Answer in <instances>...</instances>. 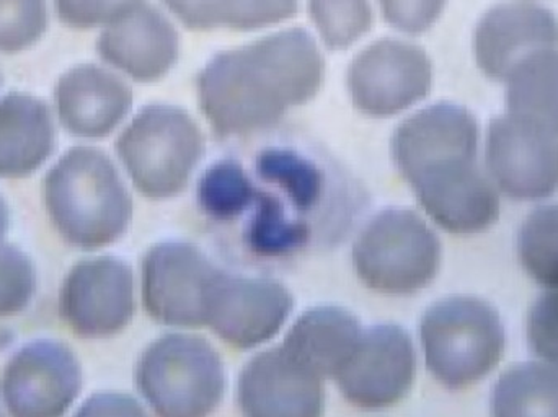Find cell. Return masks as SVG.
<instances>
[{
    "label": "cell",
    "mask_w": 558,
    "mask_h": 417,
    "mask_svg": "<svg viewBox=\"0 0 558 417\" xmlns=\"http://www.w3.org/2000/svg\"><path fill=\"white\" fill-rule=\"evenodd\" d=\"M38 287L36 269L19 246L0 245V317L22 314L32 304Z\"/></svg>",
    "instance_id": "obj_30"
},
{
    "label": "cell",
    "mask_w": 558,
    "mask_h": 417,
    "mask_svg": "<svg viewBox=\"0 0 558 417\" xmlns=\"http://www.w3.org/2000/svg\"><path fill=\"white\" fill-rule=\"evenodd\" d=\"M292 304L288 289L277 281L225 272L213 298L208 327L231 346L251 349L278 333Z\"/></svg>",
    "instance_id": "obj_15"
},
{
    "label": "cell",
    "mask_w": 558,
    "mask_h": 417,
    "mask_svg": "<svg viewBox=\"0 0 558 417\" xmlns=\"http://www.w3.org/2000/svg\"><path fill=\"white\" fill-rule=\"evenodd\" d=\"M146 0H54L59 22L69 28H104L143 5Z\"/></svg>",
    "instance_id": "obj_31"
},
{
    "label": "cell",
    "mask_w": 558,
    "mask_h": 417,
    "mask_svg": "<svg viewBox=\"0 0 558 417\" xmlns=\"http://www.w3.org/2000/svg\"><path fill=\"white\" fill-rule=\"evenodd\" d=\"M432 61L425 49L396 38H380L354 56L347 82L351 101L361 113L393 116L428 97Z\"/></svg>",
    "instance_id": "obj_9"
},
{
    "label": "cell",
    "mask_w": 558,
    "mask_h": 417,
    "mask_svg": "<svg viewBox=\"0 0 558 417\" xmlns=\"http://www.w3.org/2000/svg\"><path fill=\"white\" fill-rule=\"evenodd\" d=\"M518 252L534 281L558 289V205L541 206L526 217L518 236Z\"/></svg>",
    "instance_id": "obj_24"
},
{
    "label": "cell",
    "mask_w": 558,
    "mask_h": 417,
    "mask_svg": "<svg viewBox=\"0 0 558 417\" xmlns=\"http://www.w3.org/2000/svg\"><path fill=\"white\" fill-rule=\"evenodd\" d=\"M82 367L68 344L36 340L15 351L2 377L0 400L19 417L65 415L81 395Z\"/></svg>",
    "instance_id": "obj_10"
},
{
    "label": "cell",
    "mask_w": 558,
    "mask_h": 417,
    "mask_svg": "<svg viewBox=\"0 0 558 417\" xmlns=\"http://www.w3.org/2000/svg\"><path fill=\"white\" fill-rule=\"evenodd\" d=\"M190 29L241 32L278 25L298 15L299 0H163Z\"/></svg>",
    "instance_id": "obj_22"
},
{
    "label": "cell",
    "mask_w": 558,
    "mask_h": 417,
    "mask_svg": "<svg viewBox=\"0 0 558 417\" xmlns=\"http://www.w3.org/2000/svg\"><path fill=\"white\" fill-rule=\"evenodd\" d=\"M320 377L282 346L258 354L239 380V405L247 416L314 417L324 409Z\"/></svg>",
    "instance_id": "obj_17"
},
{
    "label": "cell",
    "mask_w": 558,
    "mask_h": 417,
    "mask_svg": "<svg viewBox=\"0 0 558 417\" xmlns=\"http://www.w3.org/2000/svg\"><path fill=\"white\" fill-rule=\"evenodd\" d=\"M10 226V210L9 206H7L5 199L0 195V245L3 243V238H5L7 232H9Z\"/></svg>",
    "instance_id": "obj_35"
},
{
    "label": "cell",
    "mask_w": 558,
    "mask_h": 417,
    "mask_svg": "<svg viewBox=\"0 0 558 417\" xmlns=\"http://www.w3.org/2000/svg\"><path fill=\"white\" fill-rule=\"evenodd\" d=\"M477 147L474 114L449 101L416 111L392 137L397 169L420 205L459 235L482 232L500 216V199L478 167Z\"/></svg>",
    "instance_id": "obj_2"
},
{
    "label": "cell",
    "mask_w": 558,
    "mask_h": 417,
    "mask_svg": "<svg viewBox=\"0 0 558 417\" xmlns=\"http://www.w3.org/2000/svg\"><path fill=\"white\" fill-rule=\"evenodd\" d=\"M48 28V0H0V52L19 54Z\"/></svg>",
    "instance_id": "obj_29"
},
{
    "label": "cell",
    "mask_w": 558,
    "mask_h": 417,
    "mask_svg": "<svg viewBox=\"0 0 558 417\" xmlns=\"http://www.w3.org/2000/svg\"><path fill=\"white\" fill-rule=\"evenodd\" d=\"M0 87H2V74H0Z\"/></svg>",
    "instance_id": "obj_36"
},
{
    "label": "cell",
    "mask_w": 558,
    "mask_h": 417,
    "mask_svg": "<svg viewBox=\"0 0 558 417\" xmlns=\"http://www.w3.org/2000/svg\"><path fill=\"white\" fill-rule=\"evenodd\" d=\"M527 340L537 357L558 367V289L541 295L531 308Z\"/></svg>",
    "instance_id": "obj_32"
},
{
    "label": "cell",
    "mask_w": 558,
    "mask_h": 417,
    "mask_svg": "<svg viewBox=\"0 0 558 417\" xmlns=\"http://www.w3.org/2000/svg\"><path fill=\"white\" fill-rule=\"evenodd\" d=\"M487 167L510 198H547L558 189V136L510 113L494 118L488 126Z\"/></svg>",
    "instance_id": "obj_12"
},
{
    "label": "cell",
    "mask_w": 558,
    "mask_h": 417,
    "mask_svg": "<svg viewBox=\"0 0 558 417\" xmlns=\"http://www.w3.org/2000/svg\"><path fill=\"white\" fill-rule=\"evenodd\" d=\"M59 314L84 338H108L134 315V275L117 256L84 259L69 271L59 292Z\"/></svg>",
    "instance_id": "obj_11"
},
{
    "label": "cell",
    "mask_w": 558,
    "mask_h": 417,
    "mask_svg": "<svg viewBox=\"0 0 558 417\" xmlns=\"http://www.w3.org/2000/svg\"><path fill=\"white\" fill-rule=\"evenodd\" d=\"M225 272L190 243H159L143 262L144 307L159 323L208 327L213 298Z\"/></svg>",
    "instance_id": "obj_8"
},
{
    "label": "cell",
    "mask_w": 558,
    "mask_h": 417,
    "mask_svg": "<svg viewBox=\"0 0 558 417\" xmlns=\"http://www.w3.org/2000/svg\"><path fill=\"white\" fill-rule=\"evenodd\" d=\"M134 400L123 395H98L88 400L78 415H143Z\"/></svg>",
    "instance_id": "obj_34"
},
{
    "label": "cell",
    "mask_w": 558,
    "mask_h": 417,
    "mask_svg": "<svg viewBox=\"0 0 558 417\" xmlns=\"http://www.w3.org/2000/svg\"><path fill=\"white\" fill-rule=\"evenodd\" d=\"M251 248L262 255H284L302 246L307 238V226L289 219L281 203L274 196L258 198L257 210L248 229Z\"/></svg>",
    "instance_id": "obj_28"
},
{
    "label": "cell",
    "mask_w": 558,
    "mask_h": 417,
    "mask_svg": "<svg viewBox=\"0 0 558 417\" xmlns=\"http://www.w3.org/2000/svg\"><path fill=\"white\" fill-rule=\"evenodd\" d=\"M254 199V186L234 160L216 163L199 182V206L215 219H232Z\"/></svg>",
    "instance_id": "obj_27"
},
{
    "label": "cell",
    "mask_w": 558,
    "mask_h": 417,
    "mask_svg": "<svg viewBox=\"0 0 558 417\" xmlns=\"http://www.w3.org/2000/svg\"><path fill=\"white\" fill-rule=\"evenodd\" d=\"M257 167L258 173L278 185L298 208H314L322 188L314 163L291 150L270 149L258 157Z\"/></svg>",
    "instance_id": "obj_26"
},
{
    "label": "cell",
    "mask_w": 558,
    "mask_h": 417,
    "mask_svg": "<svg viewBox=\"0 0 558 417\" xmlns=\"http://www.w3.org/2000/svg\"><path fill=\"white\" fill-rule=\"evenodd\" d=\"M415 367V351L407 331L397 324H376L363 331L335 380L341 395L354 406L386 408L410 392Z\"/></svg>",
    "instance_id": "obj_13"
},
{
    "label": "cell",
    "mask_w": 558,
    "mask_h": 417,
    "mask_svg": "<svg viewBox=\"0 0 558 417\" xmlns=\"http://www.w3.org/2000/svg\"><path fill=\"white\" fill-rule=\"evenodd\" d=\"M439 262L438 236L410 209L377 213L353 246L354 271L367 287L383 294L422 291L438 274Z\"/></svg>",
    "instance_id": "obj_7"
},
{
    "label": "cell",
    "mask_w": 558,
    "mask_h": 417,
    "mask_svg": "<svg viewBox=\"0 0 558 417\" xmlns=\"http://www.w3.org/2000/svg\"><path fill=\"white\" fill-rule=\"evenodd\" d=\"M377 3L387 25L409 35H420L438 22L446 0H377Z\"/></svg>",
    "instance_id": "obj_33"
},
{
    "label": "cell",
    "mask_w": 558,
    "mask_h": 417,
    "mask_svg": "<svg viewBox=\"0 0 558 417\" xmlns=\"http://www.w3.org/2000/svg\"><path fill=\"white\" fill-rule=\"evenodd\" d=\"M422 343L432 376L449 390L478 382L500 363L505 328L487 302L452 297L426 310Z\"/></svg>",
    "instance_id": "obj_4"
},
{
    "label": "cell",
    "mask_w": 558,
    "mask_h": 417,
    "mask_svg": "<svg viewBox=\"0 0 558 417\" xmlns=\"http://www.w3.org/2000/svg\"><path fill=\"white\" fill-rule=\"evenodd\" d=\"M495 416H558V367L521 364L494 387Z\"/></svg>",
    "instance_id": "obj_23"
},
{
    "label": "cell",
    "mask_w": 558,
    "mask_h": 417,
    "mask_svg": "<svg viewBox=\"0 0 558 417\" xmlns=\"http://www.w3.org/2000/svg\"><path fill=\"white\" fill-rule=\"evenodd\" d=\"M136 387L157 415L205 416L225 395V366L203 338L166 334L141 356Z\"/></svg>",
    "instance_id": "obj_6"
},
{
    "label": "cell",
    "mask_w": 558,
    "mask_h": 417,
    "mask_svg": "<svg viewBox=\"0 0 558 417\" xmlns=\"http://www.w3.org/2000/svg\"><path fill=\"white\" fill-rule=\"evenodd\" d=\"M54 149V120L43 98L20 91L0 98V179L33 175Z\"/></svg>",
    "instance_id": "obj_19"
},
{
    "label": "cell",
    "mask_w": 558,
    "mask_h": 417,
    "mask_svg": "<svg viewBox=\"0 0 558 417\" xmlns=\"http://www.w3.org/2000/svg\"><path fill=\"white\" fill-rule=\"evenodd\" d=\"M97 52L101 61L133 81H160L179 61V32L156 5L144 2L104 26Z\"/></svg>",
    "instance_id": "obj_16"
},
{
    "label": "cell",
    "mask_w": 558,
    "mask_h": 417,
    "mask_svg": "<svg viewBox=\"0 0 558 417\" xmlns=\"http://www.w3.org/2000/svg\"><path fill=\"white\" fill-rule=\"evenodd\" d=\"M558 48V19L533 2L497 3L478 20L474 51L478 68L494 81H505L526 56Z\"/></svg>",
    "instance_id": "obj_14"
},
{
    "label": "cell",
    "mask_w": 558,
    "mask_h": 417,
    "mask_svg": "<svg viewBox=\"0 0 558 417\" xmlns=\"http://www.w3.org/2000/svg\"><path fill=\"white\" fill-rule=\"evenodd\" d=\"M307 12L331 51L350 48L374 25L371 0H307Z\"/></svg>",
    "instance_id": "obj_25"
},
{
    "label": "cell",
    "mask_w": 558,
    "mask_h": 417,
    "mask_svg": "<svg viewBox=\"0 0 558 417\" xmlns=\"http://www.w3.org/2000/svg\"><path fill=\"white\" fill-rule=\"evenodd\" d=\"M363 331L360 320L343 308H312L289 330L282 349L320 379H335L356 349Z\"/></svg>",
    "instance_id": "obj_20"
},
{
    "label": "cell",
    "mask_w": 558,
    "mask_h": 417,
    "mask_svg": "<svg viewBox=\"0 0 558 417\" xmlns=\"http://www.w3.org/2000/svg\"><path fill=\"white\" fill-rule=\"evenodd\" d=\"M59 123L72 136L101 139L113 133L133 108L130 85L108 69L78 64L56 82Z\"/></svg>",
    "instance_id": "obj_18"
},
{
    "label": "cell",
    "mask_w": 558,
    "mask_h": 417,
    "mask_svg": "<svg viewBox=\"0 0 558 417\" xmlns=\"http://www.w3.org/2000/svg\"><path fill=\"white\" fill-rule=\"evenodd\" d=\"M505 82L508 113L558 136V49L526 56Z\"/></svg>",
    "instance_id": "obj_21"
},
{
    "label": "cell",
    "mask_w": 558,
    "mask_h": 417,
    "mask_svg": "<svg viewBox=\"0 0 558 417\" xmlns=\"http://www.w3.org/2000/svg\"><path fill=\"white\" fill-rule=\"evenodd\" d=\"M43 198L59 235L81 249H98L124 235L133 201L110 157L95 147H72L49 170Z\"/></svg>",
    "instance_id": "obj_3"
},
{
    "label": "cell",
    "mask_w": 558,
    "mask_h": 417,
    "mask_svg": "<svg viewBox=\"0 0 558 417\" xmlns=\"http://www.w3.org/2000/svg\"><path fill=\"white\" fill-rule=\"evenodd\" d=\"M117 152L147 198L179 195L205 154L198 124L182 108L149 105L118 137Z\"/></svg>",
    "instance_id": "obj_5"
},
{
    "label": "cell",
    "mask_w": 558,
    "mask_h": 417,
    "mask_svg": "<svg viewBox=\"0 0 558 417\" xmlns=\"http://www.w3.org/2000/svg\"><path fill=\"white\" fill-rule=\"evenodd\" d=\"M324 72L307 28L279 29L206 62L196 78L199 110L221 136L268 130L318 94Z\"/></svg>",
    "instance_id": "obj_1"
}]
</instances>
